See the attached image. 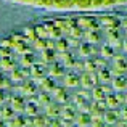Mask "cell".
Masks as SVG:
<instances>
[{
	"label": "cell",
	"instance_id": "cell-1",
	"mask_svg": "<svg viewBox=\"0 0 127 127\" xmlns=\"http://www.w3.org/2000/svg\"><path fill=\"white\" fill-rule=\"evenodd\" d=\"M37 90H39L37 82H35L34 79H31V77L24 79L23 82H19V84L16 85V92L21 93V95L26 96V98H32V96H35L39 93Z\"/></svg>",
	"mask_w": 127,
	"mask_h": 127
},
{
	"label": "cell",
	"instance_id": "cell-2",
	"mask_svg": "<svg viewBox=\"0 0 127 127\" xmlns=\"http://www.w3.org/2000/svg\"><path fill=\"white\" fill-rule=\"evenodd\" d=\"M6 103L13 108V111L16 114H24V108H26V103H28V98L23 96L21 93H13V95H8V101Z\"/></svg>",
	"mask_w": 127,
	"mask_h": 127
},
{
	"label": "cell",
	"instance_id": "cell-3",
	"mask_svg": "<svg viewBox=\"0 0 127 127\" xmlns=\"http://www.w3.org/2000/svg\"><path fill=\"white\" fill-rule=\"evenodd\" d=\"M61 84L66 87V89L72 90L76 87L81 85V77H79V72H76L74 69H66L64 76L61 77Z\"/></svg>",
	"mask_w": 127,
	"mask_h": 127
},
{
	"label": "cell",
	"instance_id": "cell-4",
	"mask_svg": "<svg viewBox=\"0 0 127 127\" xmlns=\"http://www.w3.org/2000/svg\"><path fill=\"white\" fill-rule=\"evenodd\" d=\"M50 93H52V98L55 100V101L61 103V105H63V103H66L69 98H71V90L66 89V87L63 85V84H60V85L56 84L55 87H53V90H52Z\"/></svg>",
	"mask_w": 127,
	"mask_h": 127
},
{
	"label": "cell",
	"instance_id": "cell-5",
	"mask_svg": "<svg viewBox=\"0 0 127 127\" xmlns=\"http://www.w3.org/2000/svg\"><path fill=\"white\" fill-rule=\"evenodd\" d=\"M64 72H66V66L63 64L61 61H58V60L50 63V64L47 66V74L53 79H61L63 76H64Z\"/></svg>",
	"mask_w": 127,
	"mask_h": 127
},
{
	"label": "cell",
	"instance_id": "cell-6",
	"mask_svg": "<svg viewBox=\"0 0 127 127\" xmlns=\"http://www.w3.org/2000/svg\"><path fill=\"white\" fill-rule=\"evenodd\" d=\"M45 76H47V66L43 64V63H40V61L29 68V77L34 79L35 82H39L42 77H45Z\"/></svg>",
	"mask_w": 127,
	"mask_h": 127
},
{
	"label": "cell",
	"instance_id": "cell-7",
	"mask_svg": "<svg viewBox=\"0 0 127 127\" xmlns=\"http://www.w3.org/2000/svg\"><path fill=\"white\" fill-rule=\"evenodd\" d=\"M8 74H10V79H11L15 84H19V82H23L24 79L29 77V69H24V68H21V66L18 64L15 69H11Z\"/></svg>",
	"mask_w": 127,
	"mask_h": 127
},
{
	"label": "cell",
	"instance_id": "cell-8",
	"mask_svg": "<svg viewBox=\"0 0 127 127\" xmlns=\"http://www.w3.org/2000/svg\"><path fill=\"white\" fill-rule=\"evenodd\" d=\"M43 113H45L48 118L55 119V118H60V114H61V103L55 101V100H52V101L48 103V105L43 108Z\"/></svg>",
	"mask_w": 127,
	"mask_h": 127
},
{
	"label": "cell",
	"instance_id": "cell-9",
	"mask_svg": "<svg viewBox=\"0 0 127 127\" xmlns=\"http://www.w3.org/2000/svg\"><path fill=\"white\" fill-rule=\"evenodd\" d=\"M35 55L32 52H28V53H24V55H19V60H18V64L21 66V68H24V69H29L31 66H34L35 64Z\"/></svg>",
	"mask_w": 127,
	"mask_h": 127
},
{
	"label": "cell",
	"instance_id": "cell-10",
	"mask_svg": "<svg viewBox=\"0 0 127 127\" xmlns=\"http://www.w3.org/2000/svg\"><path fill=\"white\" fill-rule=\"evenodd\" d=\"M98 21L103 28H116V26L121 24V19L118 16H113V15H103L98 16Z\"/></svg>",
	"mask_w": 127,
	"mask_h": 127
},
{
	"label": "cell",
	"instance_id": "cell-11",
	"mask_svg": "<svg viewBox=\"0 0 127 127\" xmlns=\"http://www.w3.org/2000/svg\"><path fill=\"white\" fill-rule=\"evenodd\" d=\"M39 58H40V63H43L45 66H48L50 63L56 61V50H52V48L42 50V52H39Z\"/></svg>",
	"mask_w": 127,
	"mask_h": 127
},
{
	"label": "cell",
	"instance_id": "cell-12",
	"mask_svg": "<svg viewBox=\"0 0 127 127\" xmlns=\"http://www.w3.org/2000/svg\"><path fill=\"white\" fill-rule=\"evenodd\" d=\"M37 85H39V90H42V92H52L53 87L56 85V79L50 77V76L47 74L45 77H42L40 81L37 82Z\"/></svg>",
	"mask_w": 127,
	"mask_h": 127
},
{
	"label": "cell",
	"instance_id": "cell-13",
	"mask_svg": "<svg viewBox=\"0 0 127 127\" xmlns=\"http://www.w3.org/2000/svg\"><path fill=\"white\" fill-rule=\"evenodd\" d=\"M16 61L13 60V56H0V71L2 72H10L11 69L16 68Z\"/></svg>",
	"mask_w": 127,
	"mask_h": 127
},
{
	"label": "cell",
	"instance_id": "cell-14",
	"mask_svg": "<svg viewBox=\"0 0 127 127\" xmlns=\"http://www.w3.org/2000/svg\"><path fill=\"white\" fill-rule=\"evenodd\" d=\"M39 113H40V106L35 103L34 96H32V98H28V103H26V108H24V114L34 118V116H37Z\"/></svg>",
	"mask_w": 127,
	"mask_h": 127
},
{
	"label": "cell",
	"instance_id": "cell-15",
	"mask_svg": "<svg viewBox=\"0 0 127 127\" xmlns=\"http://www.w3.org/2000/svg\"><path fill=\"white\" fill-rule=\"evenodd\" d=\"M50 121H52V118H48L45 113H39L37 116L32 118V127H48Z\"/></svg>",
	"mask_w": 127,
	"mask_h": 127
},
{
	"label": "cell",
	"instance_id": "cell-16",
	"mask_svg": "<svg viewBox=\"0 0 127 127\" xmlns=\"http://www.w3.org/2000/svg\"><path fill=\"white\" fill-rule=\"evenodd\" d=\"M34 100H35V103H37L40 108H45L53 98H52V93H50V92H42V90H40V92L34 96Z\"/></svg>",
	"mask_w": 127,
	"mask_h": 127
},
{
	"label": "cell",
	"instance_id": "cell-17",
	"mask_svg": "<svg viewBox=\"0 0 127 127\" xmlns=\"http://www.w3.org/2000/svg\"><path fill=\"white\" fill-rule=\"evenodd\" d=\"M47 24V29H48V37L50 39H60L61 35H64L63 34V31L56 26V23L55 21H50V23H45Z\"/></svg>",
	"mask_w": 127,
	"mask_h": 127
},
{
	"label": "cell",
	"instance_id": "cell-18",
	"mask_svg": "<svg viewBox=\"0 0 127 127\" xmlns=\"http://www.w3.org/2000/svg\"><path fill=\"white\" fill-rule=\"evenodd\" d=\"M8 122V127H28V121H26V114H15Z\"/></svg>",
	"mask_w": 127,
	"mask_h": 127
},
{
	"label": "cell",
	"instance_id": "cell-19",
	"mask_svg": "<svg viewBox=\"0 0 127 127\" xmlns=\"http://www.w3.org/2000/svg\"><path fill=\"white\" fill-rule=\"evenodd\" d=\"M15 114H16V113L13 111V108L10 105H6V103H5V105L0 106V119H3V121H10Z\"/></svg>",
	"mask_w": 127,
	"mask_h": 127
},
{
	"label": "cell",
	"instance_id": "cell-20",
	"mask_svg": "<svg viewBox=\"0 0 127 127\" xmlns=\"http://www.w3.org/2000/svg\"><path fill=\"white\" fill-rule=\"evenodd\" d=\"M32 48H34V50H37V52H42V50L48 48V39L37 37L34 42H32Z\"/></svg>",
	"mask_w": 127,
	"mask_h": 127
},
{
	"label": "cell",
	"instance_id": "cell-21",
	"mask_svg": "<svg viewBox=\"0 0 127 127\" xmlns=\"http://www.w3.org/2000/svg\"><path fill=\"white\" fill-rule=\"evenodd\" d=\"M28 40H23V42H19L18 45L13 48V52L16 53V55H24V53H28V52H31V48H29V45H28Z\"/></svg>",
	"mask_w": 127,
	"mask_h": 127
},
{
	"label": "cell",
	"instance_id": "cell-22",
	"mask_svg": "<svg viewBox=\"0 0 127 127\" xmlns=\"http://www.w3.org/2000/svg\"><path fill=\"white\" fill-rule=\"evenodd\" d=\"M24 37L28 39V42H31V43L39 37V35H37V31H35V26H29V28L24 29Z\"/></svg>",
	"mask_w": 127,
	"mask_h": 127
},
{
	"label": "cell",
	"instance_id": "cell-23",
	"mask_svg": "<svg viewBox=\"0 0 127 127\" xmlns=\"http://www.w3.org/2000/svg\"><path fill=\"white\" fill-rule=\"evenodd\" d=\"M35 31H37L39 37L48 39V29H47V24H37V26H35Z\"/></svg>",
	"mask_w": 127,
	"mask_h": 127
},
{
	"label": "cell",
	"instance_id": "cell-24",
	"mask_svg": "<svg viewBox=\"0 0 127 127\" xmlns=\"http://www.w3.org/2000/svg\"><path fill=\"white\" fill-rule=\"evenodd\" d=\"M0 47H5V48H15V40L13 37H6V39H2L0 40Z\"/></svg>",
	"mask_w": 127,
	"mask_h": 127
},
{
	"label": "cell",
	"instance_id": "cell-25",
	"mask_svg": "<svg viewBox=\"0 0 127 127\" xmlns=\"http://www.w3.org/2000/svg\"><path fill=\"white\" fill-rule=\"evenodd\" d=\"M6 101H8V93H6V90L0 89V106L5 105Z\"/></svg>",
	"mask_w": 127,
	"mask_h": 127
},
{
	"label": "cell",
	"instance_id": "cell-26",
	"mask_svg": "<svg viewBox=\"0 0 127 127\" xmlns=\"http://www.w3.org/2000/svg\"><path fill=\"white\" fill-rule=\"evenodd\" d=\"M13 50L11 48H5V47H0V56H13Z\"/></svg>",
	"mask_w": 127,
	"mask_h": 127
},
{
	"label": "cell",
	"instance_id": "cell-27",
	"mask_svg": "<svg viewBox=\"0 0 127 127\" xmlns=\"http://www.w3.org/2000/svg\"><path fill=\"white\" fill-rule=\"evenodd\" d=\"M48 127H64V126H63V122H61V119H60V118H55V119L50 121V126Z\"/></svg>",
	"mask_w": 127,
	"mask_h": 127
},
{
	"label": "cell",
	"instance_id": "cell-28",
	"mask_svg": "<svg viewBox=\"0 0 127 127\" xmlns=\"http://www.w3.org/2000/svg\"><path fill=\"white\" fill-rule=\"evenodd\" d=\"M5 79H6V77L2 74V72H0V89H3V84H5Z\"/></svg>",
	"mask_w": 127,
	"mask_h": 127
},
{
	"label": "cell",
	"instance_id": "cell-29",
	"mask_svg": "<svg viewBox=\"0 0 127 127\" xmlns=\"http://www.w3.org/2000/svg\"><path fill=\"white\" fill-rule=\"evenodd\" d=\"M0 127H8V122L3 121V119H0Z\"/></svg>",
	"mask_w": 127,
	"mask_h": 127
},
{
	"label": "cell",
	"instance_id": "cell-30",
	"mask_svg": "<svg viewBox=\"0 0 127 127\" xmlns=\"http://www.w3.org/2000/svg\"><path fill=\"white\" fill-rule=\"evenodd\" d=\"M71 127H77V126H76V124H72V126H71Z\"/></svg>",
	"mask_w": 127,
	"mask_h": 127
}]
</instances>
